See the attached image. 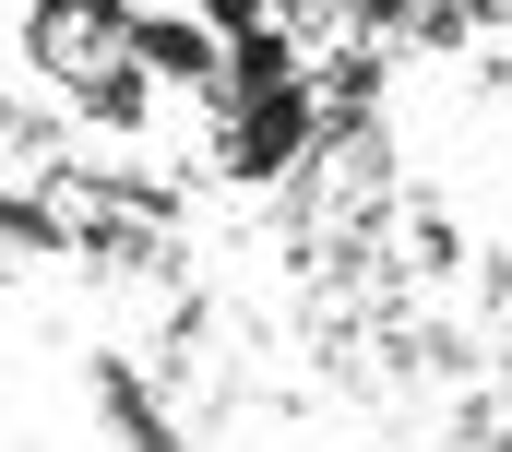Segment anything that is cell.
<instances>
[{"instance_id": "6da1fadb", "label": "cell", "mask_w": 512, "mask_h": 452, "mask_svg": "<svg viewBox=\"0 0 512 452\" xmlns=\"http://www.w3.org/2000/svg\"><path fill=\"white\" fill-rule=\"evenodd\" d=\"M131 60H143V36H131L108 0H36V72H48V84H72V96H120Z\"/></svg>"}]
</instances>
